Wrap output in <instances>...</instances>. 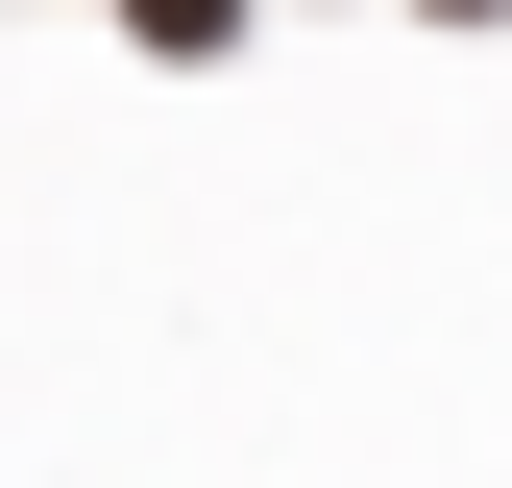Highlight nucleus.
<instances>
[{
	"label": "nucleus",
	"mask_w": 512,
	"mask_h": 488,
	"mask_svg": "<svg viewBox=\"0 0 512 488\" xmlns=\"http://www.w3.org/2000/svg\"><path fill=\"white\" fill-rule=\"evenodd\" d=\"M122 25H147V49H220V25H244V0H122Z\"/></svg>",
	"instance_id": "1"
},
{
	"label": "nucleus",
	"mask_w": 512,
	"mask_h": 488,
	"mask_svg": "<svg viewBox=\"0 0 512 488\" xmlns=\"http://www.w3.org/2000/svg\"><path fill=\"white\" fill-rule=\"evenodd\" d=\"M439 25H488V0H439Z\"/></svg>",
	"instance_id": "2"
}]
</instances>
